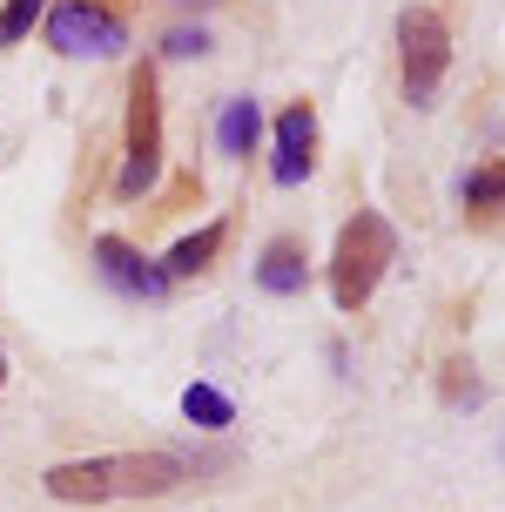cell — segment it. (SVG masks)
I'll return each instance as SVG.
<instances>
[{"label":"cell","instance_id":"1","mask_svg":"<svg viewBox=\"0 0 505 512\" xmlns=\"http://www.w3.org/2000/svg\"><path fill=\"white\" fill-rule=\"evenodd\" d=\"M189 479L182 452H101V459H68L48 465L41 486L68 506H101V499H155V492H176Z\"/></svg>","mask_w":505,"mask_h":512},{"label":"cell","instance_id":"2","mask_svg":"<svg viewBox=\"0 0 505 512\" xmlns=\"http://www.w3.org/2000/svg\"><path fill=\"white\" fill-rule=\"evenodd\" d=\"M398 256V236H391V223H384L378 209H357L351 223L337 230V256H330V297L344 310L371 304V290H378L384 263Z\"/></svg>","mask_w":505,"mask_h":512},{"label":"cell","instance_id":"3","mask_svg":"<svg viewBox=\"0 0 505 512\" xmlns=\"http://www.w3.org/2000/svg\"><path fill=\"white\" fill-rule=\"evenodd\" d=\"M398 61H404V95L411 108H425L438 95V81L452 68V27L438 7H404L398 14Z\"/></svg>","mask_w":505,"mask_h":512},{"label":"cell","instance_id":"4","mask_svg":"<svg viewBox=\"0 0 505 512\" xmlns=\"http://www.w3.org/2000/svg\"><path fill=\"white\" fill-rule=\"evenodd\" d=\"M155 176H162V102H155V75H135V88H128V162L115 176V196L135 203L155 189Z\"/></svg>","mask_w":505,"mask_h":512},{"label":"cell","instance_id":"5","mask_svg":"<svg viewBox=\"0 0 505 512\" xmlns=\"http://www.w3.org/2000/svg\"><path fill=\"white\" fill-rule=\"evenodd\" d=\"M48 48H61V54H122L128 27L115 21L108 7H95V0H61L48 14Z\"/></svg>","mask_w":505,"mask_h":512},{"label":"cell","instance_id":"6","mask_svg":"<svg viewBox=\"0 0 505 512\" xmlns=\"http://www.w3.org/2000/svg\"><path fill=\"white\" fill-rule=\"evenodd\" d=\"M310 162H317V115H310V102H290L277 115V169L270 176L290 189V182L310 176Z\"/></svg>","mask_w":505,"mask_h":512},{"label":"cell","instance_id":"7","mask_svg":"<svg viewBox=\"0 0 505 512\" xmlns=\"http://www.w3.org/2000/svg\"><path fill=\"white\" fill-rule=\"evenodd\" d=\"M95 263H101V277L115 283V290H128V297H162V290H169V277L155 270L149 256L128 250L122 236H101V243H95Z\"/></svg>","mask_w":505,"mask_h":512},{"label":"cell","instance_id":"8","mask_svg":"<svg viewBox=\"0 0 505 512\" xmlns=\"http://www.w3.org/2000/svg\"><path fill=\"white\" fill-rule=\"evenodd\" d=\"M256 135H263V108H256L250 95L223 102V122H216V142H223V155H250Z\"/></svg>","mask_w":505,"mask_h":512},{"label":"cell","instance_id":"9","mask_svg":"<svg viewBox=\"0 0 505 512\" xmlns=\"http://www.w3.org/2000/svg\"><path fill=\"white\" fill-rule=\"evenodd\" d=\"M216 250H223V223H209V230L182 236L176 250L162 256V277H196V270H209V263H216Z\"/></svg>","mask_w":505,"mask_h":512},{"label":"cell","instance_id":"10","mask_svg":"<svg viewBox=\"0 0 505 512\" xmlns=\"http://www.w3.org/2000/svg\"><path fill=\"white\" fill-rule=\"evenodd\" d=\"M256 277H263V290H270V297H297V290H303V256H297V243H270Z\"/></svg>","mask_w":505,"mask_h":512},{"label":"cell","instance_id":"11","mask_svg":"<svg viewBox=\"0 0 505 512\" xmlns=\"http://www.w3.org/2000/svg\"><path fill=\"white\" fill-rule=\"evenodd\" d=\"M182 418H189V425H209V432H223V425H236V405H229L216 384H189V391H182Z\"/></svg>","mask_w":505,"mask_h":512},{"label":"cell","instance_id":"12","mask_svg":"<svg viewBox=\"0 0 505 512\" xmlns=\"http://www.w3.org/2000/svg\"><path fill=\"white\" fill-rule=\"evenodd\" d=\"M499 203H505V162H492L465 182V209H499Z\"/></svg>","mask_w":505,"mask_h":512},{"label":"cell","instance_id":"13","mask_svg":"<svg viewBox=\"0 0 505 512\" xmlns=\"http://www.w3.org/2000/svg\"><path fill=\"white\" fill-rule=\"evenodd\" d=\"M41 7H48V0H7V7H0V48H14L27 27H34V14H41Z\"/></svg>","mask_w":505,"mask_h":512},{"label":"cell","instance_id":"14","mask_svg":"<svg viewBox=\"0 0 505 512\" xmlns=\"http://www.w3.org/2000/svg\"><path fill=\"white\" fill-rule=\"evenodd\" d=\"M162 48H169V54H202V48H209V34H202V27H176Z\"/></svg>","mask_w":505,"mask_h":512},{"label":"cell","instance_id":"15","mask_svg":"<svg viewBox=\"0 0 505 512\" xmlns=\"http://www.w3.org/2000/svg\"><path fill=\"white\" fill-rule=\"evenodd\" d=\"M0 384H7V351H0Z\"/></svg>","mask_w":505,"mask_h":512},{"label":"cell","instance_id":"16","mask_svg":"<svg viewBox=\"0 0 505 512\" xmlns=\"http://www.w3.org/2000/svg\"><path fill=\"white\" fill-rule=\"evenodd\" d=\"M182 7H196V0H182Z\"/></svg>","mask_w":505,"mask_h":512},{"label":"cell","instance_id":"17","mask_svg":"<svg viewBox=\"0 0 505 512\" xmlns=\"http://www.w3.org/2000/svg\"><path fill=\"white\" fill-rule=\"evenodd\" d=\"M499 452H505V445H499Z\"/></svg>","mask_w":505,"mask_h":512}]
</instances>
